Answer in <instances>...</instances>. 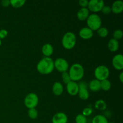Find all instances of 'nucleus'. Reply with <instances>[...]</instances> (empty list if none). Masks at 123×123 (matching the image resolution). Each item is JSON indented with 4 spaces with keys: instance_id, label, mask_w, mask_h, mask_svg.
I'll return each instance as SVG.
<instances>
[{
    "instance_id": "nucleus-13",
    "label": "nucleus",
    "mask_w": 123,
    "mask_h": 123,
    "mask_svg": "<svg viewBox=\"0 0 123 123\" xmlns=\"http://www.w3.org/2000/svg\"><path fill=\"white\" fill-rule=\"evenodd\" d=\"M68 117L64 112H58L53 116L52 119V123H67Z\"/></svg>"
},
{
    "instance_id": "nucleus-3",
    "label": "nucleus",
    "mask_w": 123,
    "mask_h": 123,
    "mask_svg": "<svg viewBox=\"0 0 123 123\" xmlns=\"http://www.w3.org/2000/svg\"><path fill=\"white\" fill-rule=\"evenodd\" d=\"M62 45L64 49L70 50L74 48L76 43V37L73 32H67L63 36L62 38Z\"/></svg>"
},
{
    "instance_id": "nucleus-23",
    "label": "nucleus",
    "mask_w": 123,
    "mask_h": 123,
    "mask_svg": "<svg viewBox=\"0 0 123 123\" xmlns=\"http://www.w3.org/2000/svg\"><path fill=\"white\" fill-rule=\"evenodd\" d=\"M25 0H10V6L14 8H20L25 4Z\"/></svg>"
},
{
    "instance_id": "nucleus-18",
    "label": "nucleus",
    "mask_w": 123,
    "mask_h": 123,
    "mask_svg": "<svg viewBox=\"0 0 123 123\" xmlns=\"http://www.w3.org/2000/svg\"><path fill=\"white\" fill-rule=\"evenodd\" d=\"M42 52L45 57H50L54 53V48L49 43H46L42 47Z\"/></svg>"
},
{
    "instance_id": "nucleus-4",
    "label": "nucleus",
    "mask_w": 123,
    "mask_h": 123,
    "mask_svg": "<svg viewBox=\"0 0 123 123\" xmlns=\"http://www.w3.org/2000/svg\"><path fill=\"white\" fill-rule=\"evenodd\" d=\"M102 23L101 18L96 13L90 14L86 19L87 27L93 31H97L100 28L102 27Z\"/></svg>"
},
{
    "instance_id": "nucleus-28",
    "label": "nucleus",
    "mask_w": 123,
    "mask_h": 123,
    "mask_svg": "<svg viewBox=\"0 0 123 123\" xmlns=\"http://www.w3.org/2000/svg\"><path fill=\"white\" fill-rule=\"evenodd\" d=\"M61 76H62V81H63V82L64 83V84H67L68 82L72 81L69 74H68V72H63V73H61Z\"/></svg>"
},
{
    "instance_id": "nucleus-12",
    "label": "nucleus",
    "mask_w": 123,
    "mask_h": 123,
    "mask_svg": "<svg viewBox=\"0 0 123 123\" xmlns=\"http://www.w3.org/2000/svg\"><path fill=\"white\" fill-rule=\"evenodd\" d=\"M94 31L88 27L82 28L79 32V36L83 40H90L93 37Z\"/></svg>"
},
{
    "instance_id": "nucleus-34",
    "label": "nucleus",
    "mask_w": 123,
    "mask_h": 123,
    "mask_svg": "<svg viewBox=\"0 0 123 123\" xmlns=\"http://www.w3.org/2000/svg\"><path fill=\"white\" fill-rule=\"evenodd\" d=\"M119 79L121 83L123 82V72H121L119 75Z\"/></svg>"
},
{
    "instance_id": "nucleus-30",
    "label": "nucleus",
    "mask_w": 123,
    "mask_h": 123,
    "mask_svg": "<svg viewBox=\"0 0 123 123\" xmlns=\"http://www.w3.org/2000/svg\"><path fill=\"white\" fill-rule=\"evenodd\" d=\"M101 12H102V13H103V14H105V15H108V14H110L111 13H112L111 8V7H109V6H104V7L102 8Z\"/></svg>"
},
{
    "instance_id": "nucleus-8",
    "label": "nucleus",
    "mask_w": 123,
    "mask_h": 123,
    "mask_svg": "<svg viewBox=\"0 0 123 123\" xmlns=\"http://www.w3.org/2000/svg\"><path fill=\"white\" fill-rule=\"evenodd\" d=\"M104 6L105 2L103 0H90L88 1L87 8L90 12L97 13L101 12Z\"/></svg>"
},
{
    "instance_id": "nucleus-29",
    "label": "nucleus",
    "mask_w": 123,
    "mask_h": 123,
    "mask_svg": "<svg viewBox=\"0 0 123 123\" xmlns=\"http://www.w3.org/2000/svg\"><path fill=\"white\" fill-rule=\"evenodd\" d=\"M92 112H93V109H92V108H91V107H86V108H84L83 109L82 114L84 116H85V117H89L92 115Z\"/></svg>"
},
{
    "instance_id": "nucleus-15",
    "label": "nucleus",
    "mask_w": 123,
    "mask_h": 123,
    "mask_svg": "<svg viewBox=\"0 0 123 123\" xmlns=\"http://www.w3.org/2000/svg\"><path fill=\"white\" fill-rule=\"evenodd\" d=\"M90 11L87 8H81L77 12V18L79 20H86L90 16Z\"/></svg>"
},
{
    "instance_id": "nucleus-5",
    "label": "nucleus",
    "mask_w": 123,
    "mask_h": 123,
    "mask_svg": "<svg viewBox=\"0 0 123 123\" xmlns=\"http://www.w3.org/2000/svg\"><path fill=\"white\" fill-rule=\"evenodd\" d=\"M109 74H110V72H109V68L104 65L97 66L94 70L95 78L99 81L108 79Z\"/></svg>"
},
{
    "instance_id": "nucleus-1",
    "label": "nucleus",
    "mask_w": 123,
    "mask_h": 123,
    "mask_svg": "<svg viewBox=\"0 0 123 123\" xmlns=\"http://www.w3.org/2000/svg\"><path fill=\"white\" fill-rule=\"evenodd\" d=\"M36 68L40 74H50L54 70V61L50 57H44L38 62Z\"/></svg>"
},
{
    "instance_id": "nucleus-25",
    "label": "nucleus",
    "mask_w": 123,
    "mask_h": 123,
    "mask_svg": "<svg viewBox=\"0 0 123 123\" xmlns=\"http://www.w3.org/2000/svg\"><path fill=\"white\" fill-rule=\"evenodd\" d=\"M28 115L29 118L31 120H35L38 117V112L36 110V108L29 109L28 111Z\"/></svg>"
},
{
    "instance_id": "nucleus-17",
    "label": "nucleus",
    "mask_w": 123,
    "mask_h": 123,
    "mask_svg": "<svg viewBox=\"0 0 123 123\" xmlns=\"http://www.w3.org/2000/svg\"><path fill=\"white\" fill-rule=\"evenodd\" d=\"M88 88L91 91L93 92H98L101 90L100 87V81L97 79H92L89 83L88 85Z\"/></svg>"
},
{
    "instance_id": "nucleus-10",
    "label": "nucleus",
    "mask_w": 123,
    "mask_h": 123,
    "mask_svg": "<svg viewBox=\"0 0 123 123\" xmlns=\"http://www.w3.org/2000/svg\"><path fill=\"white\" fill-rule=\"evenodd\" d=\"M112 64L114 68L117 70L123 69V56L121 54H117L113 57Z\"/></svg>"
},
{
    "instance_id": "nucleus-33",
    "label": "nucleus",
    "mask_w": 123,
    "mask_h": 123,
    "mask_svg": "<svg viewBox=\"0 0 123 123\" xmlns=\"http://www.w3.org/2000/svg\"><path fill=\"white\" fill-rule=\"evenodd\" d=\"M1 5L4 7H8L9 6H10V1H9V0H2L1 1Z\"/></svg>"
},
{
    "instance_id": "nucleus-31",
    "label": "nucleus",
    "mask_w": 123,
    "mask_h": 123,
    "mask_svg": "<svg viewBox=\"0 0 123 123\" xmlns=\"http://www.w3.org/2000/svg\"><path fill=\"white\" fill-rule=\"evenodd\" d=\"M8 36V31L4 29L0 30V39L2 40L6 38Z\"/></svg>"
},
{
    "instance_id": "nucleus-9",
    "label": "nucleus",
    "mask_w": 123,
    "mask_h": 123,
    "mask_svg": "<svg viewBox=\"0 0 123 123\" xmlns=\"http://www.w3.org/2000/svg\"><path fill=\"white\" fill-rule=\"evenodd\" d=\"M79 91L78 95L82 100H86L90 97V92L88 90V85L85 82L81 81L78 84Z\"/></svg>"
},
{
    "instance_id": "nucleus-26",
    "label": "nucleus",
    "mask_w": 123,
    "mask_h": 123,
    "mask_svg": "<svg viewBox=\"0 0 123 123\" xmlns=\"http://www.w3.org/2000/svg\"><path fill=\"white\" fill-rule=\"evenodd\" d=\"M123 36V32L121 30H120V29H118V30H116L113 33V37H114V39L117 40H120L122 38Z\"/></svg>"
},
{
    "instance_id": "nucleus-19",
    "label": "nucleus",
    "mask_w": 123,
    "mask_h": 123,
    "mask_svg": "<svg viewBox=\"0 0 123 123\" xmlns=\"http://www.w3.org/2000/svg\"><path fill=\"white\" fill-rule=\"evenodd\" d=\"M108 48L112 52H115L119 49V42L114 38L109 40L108 43Z\"/></svg>"
},
{
    "instance_id": "nucleus-27",
    "label": "nucleus",
    "mask_w": 123,
    "mask_h": 123,
    "mask_svg": "<svg viewBox=\"0 0 123 123\" xmlns=\"http://www.w3.org/2000/svg\"><path fill=\"white\" fill-rule=\"evenodd\" d=\"M76 123H87V118L82 114H78L75 118Z\"/></svg>"
},
{
    "instance_id": "nucleus-6",
    "label": "nucleus",
    "mask_w": 123,
    "mask_h": 123,
    "mask_svg": "<svg viewBox=\"0 0 123 123\" xmlns=\"http://www.w3.org/2000/svg\"><path fill=\"white\" fill-rule=\"evenodd\" d=\"M39 99L36 94L31 92L26 96L24 99V105L28 109L36 108L38 105Z\"/></svg>"
},
{
    "instance_id": "nucleus-35",
    "label": "nucleus",
    "mask_w": 123,
    "mask_h": 123,
    "mask_svg": "<svg viewBox=\"0 0 123 123\" xmlns=\"http://www.w3.org/2000/svg\"><path fill=\"white\" fill-rule=\"evenodd\" d=\"M1 44H2V41H1V40L0 39V46H1Z\"/></svg>"
},
{
    "instance_id": "nucleus-20",
    "label": "nucleus",
    "mask_w": 123,
    "mask_h": 123,
    "mask_svg": "<svg viewBox=\"0 0 123 123\" xmlns=\"http://www.w3.org/2000/svg\"><path fill=\"white\" fill-rule=\"evenodd\" d=\"M94 107L97 110L104 111L106 109L107 105L106 103L103 100L100 99L96 101L94 103Z\"/></svg>"
},
{
    "instance_id": "nucleus-2",
    "label": "nucleus",
    "mask_w": 123,
    "mask_h": 123,
    "mask_svg": "<svg viewBox=\"0 0 123 123\" xmlns=\"http://www.w3.org/2000/svg\"><path fill=\"white\" fill-rule=\"evenodd\" d=\"M68 74L72 81H79L84 77L85 70L81 64L79 63H75L73 64L69 68Z\"/></svg>"
},
{
    "instance_id": "nucleus-21",
    "label": "nucleus",
    "mask_w": 123,
    "mask_h": 123,
    "mask_svg": "<svg viewBox=\"0 0 123 123\" xmlns=\"http://www.w3.org/2000/svg\"><path fill=\"white\" fill-rule=\"evenodd\" d=\"M108 120L103 115H97L92 118L91 123H108Z\"/></svg>"
},
{
    "instance_id": "nucleus-16",
    "label": "nucleus",
    "mask_w": 123,
    "mask_h": 123,
    "mask_svg": "<svg viewBox=\"0 0 123 123\" xmlns=\"http://www.w3.org/2000/svg\"><path fill=\"white\" fill-rule=\"evenodd\" d=\"M64 91V87L62 84L58 81L54 82L52 86V92L55 96H60Z\"/></svg>"
},
{
    "instance_id": "nucleus-14",
    "label": "nucleus",
    "mask_w": 123,
    "mask_h": 123,
    "mask_svg": "<svg viewBox=\"0 0 123 123\" xmlns=\"http://www.w3.org/2000/svg\"><path fill=\"white\" fill-rule=\"evenodd\" d=\"M111 8L112 13L115 14H120L123 11V2L121 0L115 1L112 4Z\"/></svg>"
},
{
    "instance_id": "nucleus-22",
    "label": "nucleus",
    "mask_w": 123,
    "mask_h": 123,
    "mask_svg": "<svg viewBox=\"0 0 123 123\" xmlns=\"http://www.w3.org/2000/svg\"><path fill=\"white\" fill-rule=\"evenodd\" d=\"M100 87L101 90L104 91H108L111 88V83L108 79L103 80L100 81Z\"/></svg>"
},
{
    "instance_id": "nucleus-7",
    "label": "nucleus",
    "mask_w": 123,
    "mask_h": 123,
    "mask_svg": "<svg viewBox=\"0 0 123 123\" xmlns=\"http://www.w3.org/2000/svg\"><path fill=\"white\" fill-rule=\"evenodd\" d=\"M54 68L60 73L67 72L69 68V64L67 60L62 58H58L54 61Z\"/></svg>"
},
{
    "instance_id": "nucleus-32",
    "label": "nucleus",
    "mask_w": 123,
    "mask_h": 123,
    "mask_svg": "<svg viewBox=\"0 0 123 123\" xmlns=\"http://www.w3.org/2000/svg\"><path fill=\"white\" fill-rule=\"evenodd\" d=\"M78 3H79V6L81 7V8H87L88 1H87V0H80Z\"/></svg>"
},
{
    "instance_id": "nucleus-36",
    "label": "nucleus",
    "mask_w": 123,
    "mask_h": 123,
    "mask_svg": "<svg viewBox=\"0 0 123 123\" xmlns=\"http://www.w3.org/2000/svg\"></svg>"
},
{
    "instance_id": "nucleus-11",
    "label": "nucleus",
    "mask_w": 123,
    "mask_h": 123,
    "mask_svg": "<svg viewBox=\"0 0 123 123\" xmlns=\"http://www.w3.org/2000/svg\"><path fill=\"white\" fill-rule=\"evenodd\" d=\"M66 85H67L66 89H67V91L68 94L72 96H75L78 95L79 86L76 82L70 81Z\"/></svg>"
},
{
    "instance_id": "nucleus-24",
    "label": "nucleus",
    "mask_w": 123,
    "mask_h": 123,
    "mask_svg": "<svg viewBox=\"0 0 123 123\" xmlns=\"http://www.w3.org/2000/svg\"><path fill=\"white\" fill-rule=\"evenodd\" d=\"M97 35L101 38H105L108 36L109 31H108V29L105 27H100L98 30L97 31Z\"/></svg>"
}]
</instances>
